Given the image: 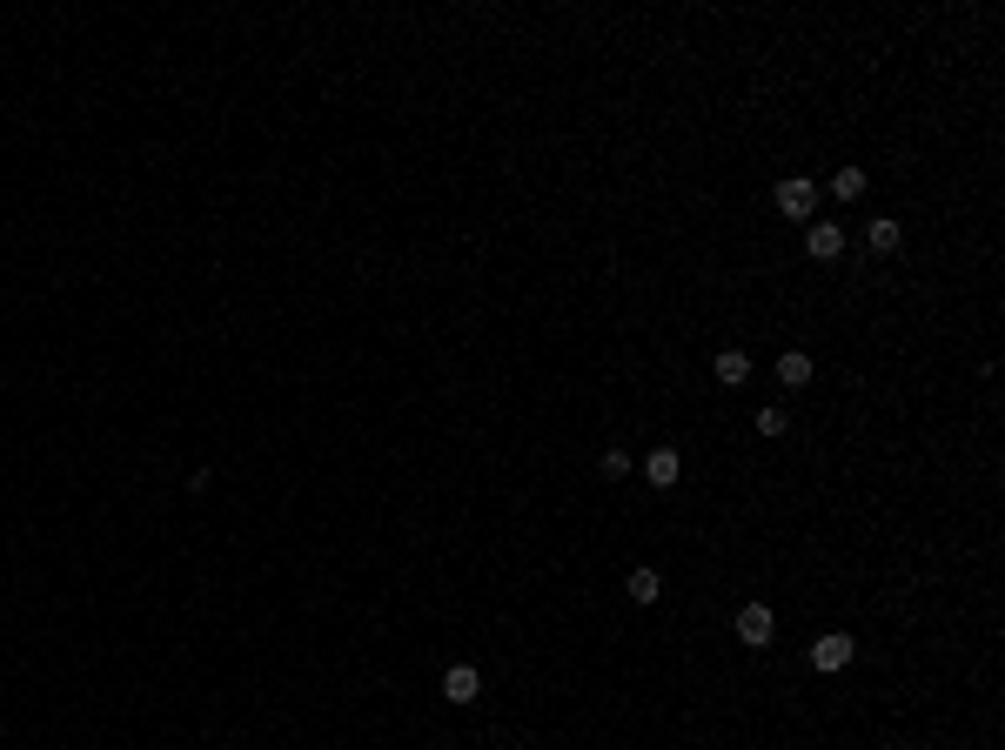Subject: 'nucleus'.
Segmentation results:
<instances>
[{"label":"nucleus","instance_id":"obj_1","mask_svg":"<svg viewBox=\"0 0 1005 750\" xmlns=\"http://www.w3.org/2000/svg\"><path fill=\"white\" fill-rule=\"evenodd\" d=\"M811 208H818L811 175H784V181H778V215H784V221H811Z\"/></svg>","mask_w":1005,"mask_h":750},{"label":"nucleus","instance_id":"obj_2","mask_svg":"<svg viewBox=\"0 0 1005 750\" xmlns=\"http://www.w3.org/2000/svg\"><path fill=\"white\" fill-rule=\"evenodd\" d=\"M771 637H778V617H771L764 603H744V610H737V643H751V650H764Z\"/></svg>","mask_w":1005,"mask_h":750},{"label":"nucleus","instance_id":"obj_3","mask_svg":"<svg viewBox=\"0 0 1005 750\" xmlns=\"http://www.w3.org/2000/svg\"><path fill=\"white\" fill-rule=\"evenodd\" d=\"M804 248H811V262H838V255H845V228H838V221H811V228H804Z\"/></svg>","mask_w":1005,"mask_h":750},{"label":"nucleus","instance_id":"obj_4","mask_svg":"<svg viewBox=\"0 0 1005 750\" xmlns=\"http://www.w3.org/2000/svg\"><path fill=\"white\" fill-rule=\"evenodd\" d=\"M851 650H858V643H851L845 630H825V637L811 643V663H818V670L831 677V670H845V663H851Z\"/></svg>","mask_w":1005,"mask_h":750},{"label":"nucleus","instance_id":"obj_5","mask_svg":"<svg viewBox=\"0 0 1005 750\" xmlns=\"http://www.w3.org/2000/svg\"><path fill=\"white\" fill-rule=\"evenodd\" d=\"M443 697H449V704H476V697H483V670L456 663V670L443 677Z\"/></svg>","mask_w":1005,"mask_h":750},{"label":"nucleus","instance_id":"obj_6","mask_svg":"<svg viewBox=\"0 0 1005 750\" xmlns=\"http://www.w3.org/2000/svg\"><path fill=\"white\" fill-rule=\"evenodd\" d=\"M677 476H684V463H677V449H650V456H644V483H650V489H670Z\"/></svg>","mask_w":1005,"mask_h":750},{"label":"nucleus","instance_id":"obj_7","mask_svg":"<svg viewBox=\"0 0 1005 750\" xmlns=\"http://www.w3.org/2000/svg\"><path fill=\"white\" fill-rule=\"evenodd\" d=\"M717 382H724V389H744V382H751V355H744V349H724V355H717Z\"/></svg>","mask_w":1005,"mask_h":750},{"label":"nucleus","instance_id":"obj_8","mask_svg":"<svg viewBox=\"0 0 1005 750\" xmlns=\"http://www.w3.org/2000/svg\"><path fill=\"white\" fill-rule=\"evenodd\" d=\"M778 382H784V389H804V382H811V355H804V349H784V355H778Z\"/></svg>","mask_w":1005,"mask_h":750},{"label":"nucleus","instance_id":"obj_9","mask_svg":"<svg viewBox=\"0 0 1005 750\" xmlns=\"http://www.w3.org/2000/svg\"><path fill=\"white\" fill-rule=\"evenodd\" d=\"M865 242H871V248H878V255H892V248H898V242H905V228H898V221H892V215H878V221H871V228H865Z\"/></svg>","mask_w":1005,"mask_h":750},{"label":"nucleus","instance_id":"obj_10","mask_svg":"<svg viewBox=\"0 0 1005 750\" xmlns=\"http://www.w3.org/2000/svg\"><path fill=\"white\" fill-rule=\"evenodd\" d=\"M624 590H630V603H657V596H664V576L657 570H630Z\"/></svg>","mask_w":1005,"mask_h":750},{"label":"nucleus","instance_id":"obj_11","mask_svg":"<svg viewBox=\"0 0 1005 750\" xmlns=\"http://www.w3.org/2000/svg\"><path fill=\"white\" fill-rule=\"evenodd\" d=\"M831 195L858 201V195H865V168H838V175H831Z\"/></svg>","mask_w":1005,"mask_h":750},{"label":"nucleus","instance_id":"obj_12","mask_svg":"<svg viewBox=\"0 0 1005 750\" xmlns=\"http://www.w3.org/2000/svg\"><path fill=\"white\" fill-rule=\"evenodd\" d=\"M758 436H784V409H758Z\"/></svg>","mask_w":1005,"mask_h":750},{"label":"nucleus","instance_id":"obj_13","mask_svg":"<svg viewBox=\"0 0 1005 750\" xmlns=\"http://www.w3.org/2000/svg\"><path fill=\"white\" fill-rule=\"evenodd\" d=\"M603 476H630V456H624V449H603Z\"/></svg>","mask_w":1005,"mask_h":750}]
</instances>
